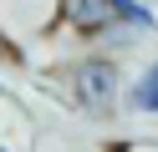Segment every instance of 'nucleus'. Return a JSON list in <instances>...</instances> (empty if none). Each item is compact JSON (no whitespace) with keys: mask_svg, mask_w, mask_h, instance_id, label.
<instances>
[{"mask_svg":"<svg viewBox=\"0 0 158 152\" xmlns=\"http://www.w3.org/2000/svg\"><path fill=\"white\" fill-rule=\"evenodd\" d=\"M123 96V61L107 51H82L66 66V101L82 111H107Z\"/></svg>","mask_w":158,"mask_h":152,"instance_id":"obj_1","label":"nucleus"},{"mask_svg":"<svg viewBox=\"0 0 158 152\" xmlns=\"http://www.w3.org/2000/svg\"><path fill=\"white\" fill-rule=\"evenodd\" d=\"M56 20H61L66 30H77L82 41H97L112 25V15H107L102 0H56Z\"/></svg>","mask_w":158,"mask_h":152,"instance_id":"obj_2","label":"nucleus"},{"mask_svg":"<svg viewBox=\"0 0 158 152\" xmlns=\"http://www.w3.org/2000/svg\"><path fill=\"white\" fill-rule=\"evenodd\" d=\"M102 5H107V15H112L117 25H133V30H143V36H153V30H158L153 0H102Z\"/></svg>","mask_w":158,"mask_h":152,"instance_id":"obj_3","label":"nucleus"},{"mask_svg":"<svg viewBox=\"0 0 158 152\" xmlns=\"http://www.w3.org/2000/svg\"><path fill=\"white\" fill-rule=\"evenodd\" d=\"M127 111L158 117V61H148V66L138 71V81L127 86Z\"/></svg>","mask_w":158,"mask_h":152,"instance_id":"obj_4","label":"nucleus"},{"mask_svg":"<svg viewBox=\"0 0 158 152\" xmlns=\"http://www.w3.org/2000/svg\"><path fill=\"white\" fill-rule=\"evenodd\" d=\"M138 41H143V30H133V25H117V20H112V25H107L102 36L92 41V46H97V51H107V56H117V51H133Z\"/></svg>","mask_w":158,"mask_h":152,"instance_id":"obj_5","label":"nucleus"},{"mask_svg":"<svg viewBox=\"0 0 158 152\" xmlns=\"http://www.w3.org/2000/svg\"><path fill=\"white\" fill-rule=\"evenodd\" d=\"M0 96H5V81H0Z\"/></svg>","mask_w":158,"mask_h":152,"instance_id":"obj_6","label":"nucleus"},{"mask_svg":"<svg viewBox=\"0 0 158 152\" xmlns=\"http://www.w3.org/2000/svg\"><path fill=\"white\" fill-rule=\"evenodd\" d=\"M0 152H10V147H0Z\"/></svg>","mask_w":158,"mask_h":152,"instance_id":"obj_7","label":"nucleus"}]
</instances>
